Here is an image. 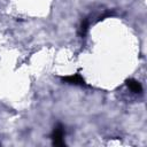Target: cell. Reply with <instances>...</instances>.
I'll list each match as a JSON object with an SVG mask.
<instances>
[{
	"instance_id": "277c9868",
	"label": "cell",
	"mask_w": 147,
	"mask_h": 147,
	"mask_svg": "<svg viewBox=\"0 0 147 147\" xmlns=\"http://www.w3.org/2000/svg\"><path fill=\"white\" fill-rule=\"evenodd\" d=\"M87 30H88V21L87 20H84L82 22V24H80V36L84 37L86 34Z\"/></svg>"
},
{
	"instance_id": "3957f363",
	"label": "cell",
	"mask_w": 147,
	"mask_h": 147,
	"mask_svg": "<svg viewBox=\"0 0 147 147\" xmlns=\"http://www.w3.org/2000/svg\"><path fill=\"white\" fill-rule=\"evenodd\" d=\"M126 86L134 93H141L142 92V86L141 84L136 80V79H127L126 80Z\"/></svg>"
},
{
	"instance_id": "7a4b0ae2",
	"label": "cell",
	"mask_w": 147,
	"mask_h": 147,
	"mask_svg": "<svg viewBox=\"0 0 147 147\" xmlns=\"http://www.w3.org/2000/svg\"><path fill=\"white\" fill-rule=\"evenodd\" d=\"M61 80L67 83V84H70V85H78V86H87L85 79L82 77V75L79 72H76V74H72V75H69V76H63L61 77Z\"/></svg>"
},
{
	"instance_id": "6da1fadb",
	"label": "cell",
	"mask_w": 147,
	"mask_h": 147,
	"mask_svg": "<svg viewBox=\"0 0 147 147\" xmlns=\"http://www.w3.org/2000/svg\"><path fill=\"white\" fill-rule=\"evenodd\" d=\"M64 126L62 124H56L52 132V141L54 146H64Z\"/></svg>"
}]
</instances>
